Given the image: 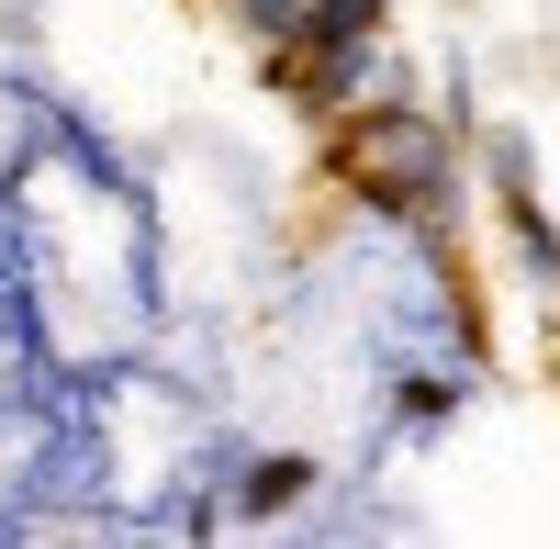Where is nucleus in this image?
I'll return each instance as SVG.
<instances>
[{
    "label": "nucleus",
    "mask_w": 560,
    "mask_h": 549,
    "mask_svg": "<svg viewBox=\"0 0 560 549\" xmlns=\"http://www.w3.org/2000/svg\"><path fill=\"white\" fill-rule=\"evenodd\" d=\"M337 45H382V0H303V12H292V34L269 45V68L337 57Z\"/></svg>",
    "instance_id": "1"
},
{
    "label": "nucleus",
    "mask_w": 560,
    "mask_h": 549,
    "mask_svg": "<svg viewBox=\"0 0 560 549\" xmlns=\"http://www.w3.org/2000/svg\"><path fill=\"white\" fill-rule=\"evenodd\" d=\"M314 482H325V471L303 460V448H269V460H247V482H236V505H247V516H292V505H303Z\"/></svg>",
    "instance_id": "2"
},
{
    "label": "nucleus",
    "mask_w": 560,
    "mask_h": 549,
    "mask_svg": "<svg viewBox=\"0 0 560 549\" xmlns=\"http://www.w3.org/2000/svg\"><path fill=\"white\" fill-rule=\"evenodd\" d=\"M292 12H303V0H236V23H247L258 45H280V34H292Z\"/></svg>",
    "instance_id": "3"
}]
</instances>
